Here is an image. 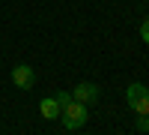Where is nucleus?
I'll list each match as a JSON object with an SVG mask.
<instances>
[{
	"instance_id": "nucleus-1",
	"label": "nucleus",
	"mask_w": 149,
	"mask_h": 135,
	"mask_svg": "<svg viewBox=\"0 0 149 135\" xmlns=\"http://www.w3.org/2000/svg\"><path fill=\"white\" fill-rule=\"evenodd\" d=\"M86 117H90V105H84V102H78V99H72L69 105L60 108V123H63L66 132H78V129H84Z\"/></svg>"
},
{
	"instance_id": "nucleus-2",
	"label": "nucleus",
	"mask_w": 149,
	"mask_h": 135,
	"mask_svg": "<svg viewBox=\"0 0 149 135\" xmlns=\"http://www.w3.org/2000/svg\"><path fill=\"white\" fill-rule=\"evenodd\" d=\"M125 102L134 114H149V87L140 81H134L125 87Z\"/></svg>"
},
{
	"instance_id": "nucleus-3",
	"label": "nucleus",
	"mask_w": 149,
	"mask_h": 135,
	"mask_svg": "<svg viewBox=\"0 0 149 135\" xmlns=\"http://www.w3.org/2000/svg\"><path fill=\"white\" fill-rule=\"evenodd\" d=\"M12 84H15L18 90H30L33 84H36V72H33V66H27V63L12 66Z\"/></svg>"
},
{
	"instance_id": "nucleus-4",
	"label": "nucleus",
	"mask_w": 149,
	"mask_h": 135,
	"mask_svg": "<svg viewBox=\"0 0 149 135\" xmlns=\"http://www.w3.org/2000/svg\"><path fill=\"white\" fill-rule=\"evenodd\" d=\"M72 99H78V102H84V105L98 102V84H93V81L74 84V87H72Z\"/></svg>"
},
{
	"instance_id": "nucleus-5",
	"label": "nucleus",
	"mask_w": 149,
	"mask_h": 135,
	"mask_svg": "<svg viewBox=\"0 0 149 135\" xmlns=\"http://www.w3.org/2000/svg\"><path fill=\"white\" fill-rule=\"evenodd\" d=\"M39 111H42L45 120H57V117H60V102L54 99V96H48V99L39 102Z\"/></svg>"
},
{
	"instance_id": "nucleus-6",
	"label": "nucleus",
	"mask_w": 149,
	"mask_h": 135,
	"mask_svg": "<svg viewBox=\"0 0 149 135\" xmlns=\"http://www.w3.org/2000/svg\"><path fill=\"white\" fill-rule=\"evenodd\" d=\"M54 99L60 102V108L69 105V102H72V90H60V93H54Z\"/></svg>"
},
{
	"instance_id": "nucleus-7",
	"label": "nucleus",
	"mask_w": 149,
	"mask_h": 135,
	"mask_svg": "<svg viewBox=\"0 0 149 135\" xmlns=\"http://www.w3.org/2000/svg\"><path fill=\"white\" fill-rule=\"evenodd\" d=\"M137 132H149V114H137Z\"/></svg>"
},
{
	"instance_id": "nucleus-8",
	"label": "nucleus",
	"mask_w": 149,
	"mask_h": 135,
	"mask_svg": "<svg viewBox=\"0 0 149 135\" xmlns=\"http://www.w3.org/2000/svg\"><path fill=\"white\" fill-rule=\"evenodd\" d=\"M140 39L149 45V18H143V24H140Z\"/></svg>"
}]
</instances>
